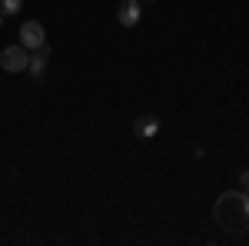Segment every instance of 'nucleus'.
<instances>
[{"instance_id":"1","label":"nucleus","mask_w":249,"mask_h":246,"mask_svg":"<svg viewBox=\"0 0 249 246\" xmlns=\"http://www.w3.org/2000/svg\"><path fill=\"white\" fill-rule=\"evenodd\" d=\"M213 216L226 233H249V193L243 189H226L216 196Z\"/></svg>"},{"instance_id":"2","label":"nucleus","mask_w":249,"mask_h":246,"mask_svg":"<svg viewBox=\"0 0 249 246\" xmlns=\"http://www.w3.org/2000/svg\"><path fill=\"white\" fill-rule=\"evenodd\" d=\"M27 60H30V50L23 43H10V47L0 50V67L7 74H23L27 70Z\"/></svg>"},{"instance_id":"3","label":"nucleus","mask_w":249,"mask_h":246,"mask_svg":"<svg viewBox=\"0 0 249 246\" xmlns=\"http://www.w3.org/2000/svg\"><path fill=\"white\" fill-rule=\"evenodd\" d=\"M20 43L34 54V50H40L43 43H47V30H43V23H37V20H27V23H20Z\"/></svg>"},{"instance_id":"4","label":"nucleus","mask_w":249,"mask_h":246,"mask_svg":"<svg viewBox=\"0 0 249 246\" xmlns=\"http://www.w3.org/2000/svg\"><path fill=\"white\" fill-rule=\"evenodd\" d=\"M116 20H120V27H136V23L143 20V3H140V0H120Z\"/></svg>"},{"instance_id":"5","label":"nucleus","mask_w":249,"mask_h":246,"mask_svg":"<svg viewBox=\"0 0 249 246\" xmlns=\"http://www.w3.org/2000/svg\"><path fill=\"white\" fill-rule=\"evenodd\" d=\"M47 67H50V43H43L40 50L30 54V60H27V74L34 76V80H43V76H47Z\"/></svg>"},{"instance_id":"6","label":"nucleus","mask_w":249,"mask_h":246,"mask_svg":"<svg viewBox=\"0 0 249 246\" xmlns=\"http://www.w3.org/2000/svg\"><path fill=\"white\" fill-rule=\"evenodd\" d=\"M133 133L140 136V140H153V136H160V116H156V114H143V116H136Z\"/></svg>"},{"instance_id":"7","label":"nucleus","mask_w":249,"mask_h":246,"mask_svg":"<svg viewBox=\"0 0 249 246\" xmlns=\"http://www.w3.org/2000/svg\"><path fill=\"white\" fill-rule=\"evenodd\" d=\"M23 10V0H0V14L3 17H17Z\"/></svg>"},{"instance_id":"8","label":"nucleus","mask_w":249,"mask_h":246,"mask_svg":"<svg viewBox=\"0 0 249 246\" xmlns=\"http://www.w3.org/2000/svg\"><path fill=\"white\" fill-rule=\"evenodd\" d=\"M239 189H243V193H249V170L239 173Z\"/></svg>"},{"instance_id":"9","label":"nucleus","mask_w":249,"mask_h":246,"mask_svg":"<svg viewBox=\"0 0 249 246\" xmlns=\"http://www.w3.org/2000/svg\"><path fill=\"white\" fill-rule=\"evenodd\" d=\"M0 27H3V14H0Z\"/></svg>"},{"instance_id":"10","label":"nucleus","mask_w":249,"mask_h":246,"mask_svg":"<svg viewBox=\"0 0 249 246\" xmlns=\"http://www.w3.org/2000/svg\"><path fill=\"white\" fill-rule=\"evenodd\" d=\"M140 3H150V0H140Z\"/></svg>"}]
</instances>
